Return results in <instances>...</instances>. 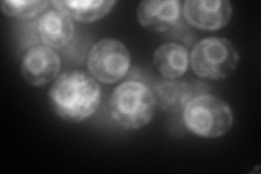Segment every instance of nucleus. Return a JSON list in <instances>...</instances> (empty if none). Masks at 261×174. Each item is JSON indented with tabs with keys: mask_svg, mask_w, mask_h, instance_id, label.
<instances>
[{
	"mask_svg": "<svg viewBox=\"0 0 261 174\" xmlns=\"http://www.w3.org/2000/svg\"><path fill=\"white\" fill-rule=\"evenodd\" d=\"M54 112L67 122L80 123L97 111L101 103V87L83 71L62 73L48 93Z\"/></svg>",
	"mask_w": 261,
	"mask_h": 174,
	"instance_id": "f257e3e1",
	"label": "nucleus"
},
{
	"mask_svg": "<svg viewBox=\"0 0 261 174\" xmlns=\"http://www.w3.org/2000/svg\"><path fill=\"white\" fill-rule=\"evenodd\" d=\"M156 107L151 88L140 81L130 80L113 90L109 101V113L120 128L138 130L151 122Z\"/></svg>",
	"mask_w": 261,
	"mask_h": 174,
	"instance_id": "f03ea898",
	"label": "nucleus"
},
{
	"mask_svg": "<svg viewBox=\"0 0 261 174\" xmlns=\"http://www.w3.org/2000/svg\"><path fill=\"white\" fill-rule=\"evenodd\" d=\"M186 129L203 138L225 135L233 127V111L223 99L210 94L194 96L183 110Z\"/></svg>",
	"mask_w": 261,
	"mask_h": 174,
	"instance_id": "7ed1b4c3",
	"label": "nucleus"
},
{
	"mask_svg": "<svg viewBox=\"0 0 261 174\" xmlns=\"http://www.w3.org/2000/svg\"><path fill=\"white\" fill-rule=\"evenodd\" d=\"M240 55L226 38L207 37L196 44L190 55V63L196 76L209 80H224L235 72Z\"/></svg>",
	"mask_w": 261,
	"mask_h": 174,
	"instance_id": "20e7f679",
	"label": "nucleus"
},
{
	"mask_svg": "<svg viewBox=\"0 0 261 174\" xmlns=\"http://www.w3.org/2000/svg\"><path fill=\"white\" fill-rule=\"evenodd\" d=\"M130 67L125 45L114 38H102L93 45L87 57L89 74L97 81L113 84L123 79Z\"/></svg>",
	"mask_w": 261,
	"mask_h": 174,
	"instance_id": "39448f33",
	"label": "nucleus"
},
{
	"mask_svg": "<svg viewBox=\"0 0 261 174\" xmlns=\"http://www.w3.org/2000/svg\"><path fill=\"white\" fill-rule=\"evenodd\" d=\"M61 60L55 49L45 45H35L24 54L21 74L30 85L42 87L58 78Z\"/></svg>",
	"mask_w": 261,
	"mask_h": 174,
	"instance_id": "423d86ee",
	"label": "nucleus"
},
{
	"mask_svg": "<svg viewBox=\"0 0 261 174\" xmlns=\"http://www.w3.org/2000/svg\"><path fill=\"white\" fill-rule=\"evenodd\" d=\"M183 15L190 26L202 31H218L227 26L233 8L227 0H186Z\"/></svg>",
	"mask_w": 261,
	"mask_h": 174,
	"instance_id": "0eeeda50",
	"label": "nucleus"
},
{
	"mask_svg": "<svg viewBox=\"0 0 261 174\" xmlns=\"http://www.w3.org/2000/svg\"><path fill=\"white\" fill-rule=\"evenodd\" d=\"M181 13L182 4L178 0H145L138 5L137 20L143 28L162 33L176 26Z\"/></svg>",
	"mask_w": 261,
	"mask_h": 174,
	"instance_id": "6e6552de",
	"label": "nucleus"
},
{
	"mask_svg": "<svg viewBox=\"0 0 261 174\" xmlns=\"http://www.w3.org/2000/svg\"><path fill=\"white\" fill-rule=\"evenodd\" d=\"M38 37L45 46L62 49L74 38L75 27L70 16L58 9L44 12L37 21Z\"/></svg>",
	"mask_w": 261,
	"mask_h": 174,
	"instance_id": "1a4fd4ad",
	"label": "nucleus"
},
{
	"mask_svg": "<svg viewBox=\"0 0 261 174\" xmlns=\"http://www.w3.org/2000/svg\"><path fill=\"white\" fill-rule=\"evenodd\" d=\"M151 90L156 105L169 113L183 111L194 97V89L191 83L176 79L158 80L152 85Z\"/></svg>",
	"mask_w": 261,
	"mask_h": 174,
	"instance_id": "9d476101",
	"label": "nucleus"
},
{
	"mask_svg": "<svg viewBox=\"0 0 261 174\" xmlns=\"http://www.w3.org/2000/svg\"><path fill=\"white\" fill-rule=\"evenodd\" d=\"M153 65L163 79H178L189 69L190 53L183 45L170 41L154 52Z\"/></svg>",
	"mask_w": 261,
	"mask_h": 174,
	"instance_id": "9b49d317",
	"label": "nucleus"
},
{
	"mask_svg": "<svg viewBox=\"0 0 261 174\" xmlns=\"http://www.w3.org/2000/svg\"><path fill=\"white\" fill-rule=\"evenodd\" d=\"M114 0H87V2H51L56 9L67 13L72 20L91 23L105 18L116 6Z\"/></svg>",
	"mask_w": 261,
	"mask_h": 174,
	"instance_id": "f8f14e48",
	"label": "nucleus"
},
{
	"mask_svg": "<svg viewBox=\"0 0 261 174\" xmlns=\"http://www.w3.org/2000/svg\"><path fill=\"white\" fill-rule=\"evenodd\" d=\"M50 2H20L8 0L2 3V11L7 15L18 20H29L42 13Z\"/></svg>",
	"mask_w": 261,
	"mask_h": 174,
	"instance_id": "ddd939ff",
	"label": "nucleus"
}]
</instances>
